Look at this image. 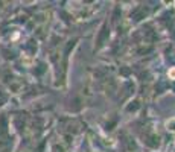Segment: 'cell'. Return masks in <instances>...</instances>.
Returning a JSON list of instances; mask_svg holds the SVG:
<instances>
[{
    "mask_svg": "<svg viewBox=\"0 0 175 152\" xmlns=\"http://www.w3.org/2000/svg\"><path fill=\"white\" fill-rule=\"evenodd\" d=\"M169 76H171V78H174V79H175V69H172V70L169 72Z\"/></svg>",
    "mask_w": 175,
    "mask_h": 152,
    "instance_id": "obj_1",
    "label": "cell"
}]
</instances>
